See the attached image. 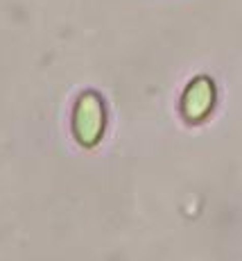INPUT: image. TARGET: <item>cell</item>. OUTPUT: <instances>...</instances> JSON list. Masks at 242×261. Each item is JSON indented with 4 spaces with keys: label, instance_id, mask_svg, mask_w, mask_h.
<instances>
[{
    "label": "cell",
    "instance_id": "1",
    "mask_svg": "<svg viewBox=\"0 0 242 261\" xmlns=\"http://www.w3.org/2000/svg\"><path fill=\"white\" fill-rule=\"evenodd\" d=\"M73 127L79 143L84 145L98 143V139L102 137V129H104V107L98 93H84L77 100Z\"/></svg>",
    "mask_w": 242,
    "mask_h": 261
},
{
    "label": "cell",
    "instance_id": "2",
    "mask_svg": "<svg viewBox=\"0 0 242 261\" xmlns=\"http://www.w3.org/2000/svg\"><path fill=\"white\" fill-rule=\"evenodd\" d=\"M213 100H215V89L213 82L208 77H195L188 84L181 100V109L184 116L188 120H201L208 116V112L213 109Z\"/></svg>",
    "mask_w": 242,
    "mask_h": 261
}]
</instances>
